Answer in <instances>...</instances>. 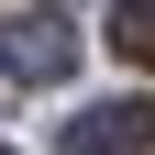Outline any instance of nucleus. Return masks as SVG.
I'll return each instance as SVG.
<instances>
[{
	"instance_id": "f03ea898",
	"label": "nucleus",
	"mask_w": 155,
	"mask_h": 155,
	"mask_svg": "<svg viewBox=\"0 0 155 155\" xmlns=\"http://www.w3.org/2000/svg\"><path fill=\"white\" fill-rule=\"evenodd\" d=\"M55 144L67 155H133V144H155V100H89V111H67Z\"/></svg>"
},
{
	"instance_id": "7ed1b4c3",
	"label": "nucleus",
	"mask_w": 155,
	"mask_h": 155,
	"mask_svg": "<svg viewBox=\"0 0 155 155\" xmlns=\"http://www.w3.org/2000/svg\"><path fill=\"white\" fill-rule=\"evenodd\" d=\"M111 55L122 67H155V0H122L111 11Z\"/></svg>"
},
{
	"instance_id": "f257e3e1",
	"label": "nucleus",
	"mask_w": 155,
	"mask_h": 155,
	"mask_svg": "<svg viewBox=\"0 0 155 155\" xmlns=\"http://www.w3.org/2000/svg\"><path fill=\"white\" fill-rule=\"evenodd\" d=\"M0 78H22V89H55V78H78V22L67 11H0Z\"/></svg>"
},
{
	"instance_id": "20e7f679",
	"label": "nucleus",
	"mask_w": 155,
	"mask_h": 155,
	"mask_svg": "<svg viewBox=\"0 0 155 155\" xmlns=\"http://www.w3.org/2000/svg\"><path fill=\"white\" fill-rule=\"evenodd\" d=\"M0 155H11V144H0Z\"/></svg>"
}]
</instances>
